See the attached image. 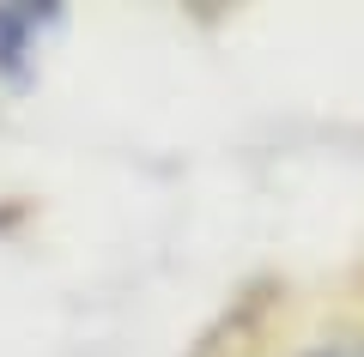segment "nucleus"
Listing matches in <instances>:
<instances>
[{"mask_svg": "<svg viewBox=\"0 0 364 357\" xmlns=\"http://www.w3.org/2000/svg\"><path fill=\"white\" fill-rule=\"evenodd\" d=\"M316 357H364V339H346V345H328V351H316Z\"/></svg>", "mask_w": 364, "mask_h": 357, "instance_id": "f03ea898", "label": "nucleus"}, {"mask_svg": "<svg viewBox=\"0 0 364 357\" xmlns=\"http://www.w3.org/2000/svg\"><path fill=\"white\" fill-rule=\"evenodd\" d=\"M55 18V6H0V85H25L37 31Z\"/></svg>", "mask_w": 364, "mask_h": 357, "instance_id": "f257e3e1", "label": "nucleus"}]
</instances>
